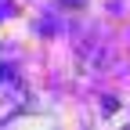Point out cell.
I'll list each match as a JSON object with an SVG mask.
<instances>
[{
	"instance_id": "obj_1",
	"label": "cell",
	"mask_w": 130,
	"mask_h": 130,
	"mask_svg": "<svg viewBox=\"0 0 130 130\" xmlns=\"http://www.w3.org/2000/svg\"><path fill=\"white\" fill-rule=\"evenodd\" d=\"M61 4H69V7H83L87 0H61Z\"/></svg>"
}]
</instances>
